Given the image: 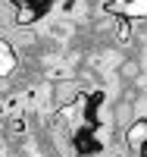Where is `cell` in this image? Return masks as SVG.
Listing matches in <instances>:
<instances>
[{"instance_id": "1", "label": "cell", "mask_w": 147, "mask_h": 157, "mask_svg": "<svg viewBox=\"0 0 147 157\" xmlns=\"http://www.w3.org/2000/svg\"><path fill=\"white\" fill-rule=\"evenodd\" d=\"M75 98H78V85L72 82V78L53 82V88H50V104H53V107L66 110V107H72V104H75Z\"/></svg>"}, {"instance_id": "2", "label": "cell", "mask_w": 147, "mask_h": 157, "mask_svg": "<svg viewBox=\"0 0 147 157\" xmlns=\"http://www.w3.org/2000/svg\"><path fill=\"white\" fill-rule=\"evenodd\" d=\"M125 148L128 151H147V120L138 116L131 126H125Z\"/></svg>"}, {"instance_id": "3", "label": "cell", "mask_w": 147, "mask_h": 157, "mask_svg": "<svg viewBox=\"0 0 147 157\" xmlns=\"http://www.w3.org/2000/svg\"><path fill=\"white\" fill-rule=\"evenodd\" d=\"M16 69V54H13V47L0 38V75H9Z\"/></svg>"}, {"instance_id": "4", "label": "cell", "mask_w": 147, "mask_h": 157, "mask_svg": "<svg viewBox=\"0 0 147 157\" xmlns=\"http://www.w3.org/2000/svg\"><path fill=\"white\" fill-rule=\"evenodd\" d=\"M119 75H122L125 82H138L141 78V63L138 60H122L119 63Z\"/></svg>"}]
</instances>
